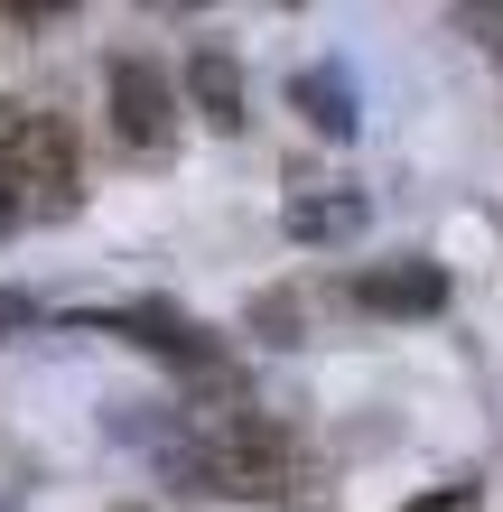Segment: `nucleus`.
Wrapping results in <instances>:
<instances>
[{
    "mask_svg": "<svg viewBox=\"0 0 503 512\" xmlns=\"http://www.w3.org/2000/svg\"><path fill=\"white\" fill-rule=\"evenodd\" d=\"M150 447L187 494H280L289 485V447L252 410H177Z\"/></svg>",
    "mask_w": 503,
    "mask_h": 512,
    "instance_id": "nucleus-1",
    "label": "nucleus"
},
{
    "mask_svg": "<svg viewBox=\"0 0 503 512\" xmlns=\"http://www.w3.org/2000/svg\"><path fill=\"white\" fill-rule=\"evenodd\" d=\"M75 205V140L56 112L0 103V224H47Z\"/></svg>",
    "mask_w": 503,
    "mask_h": 512,
    "instance_id": "nucleus-2",
    "label": "nucleus"
},
{
    "mask_svg": "<svg viewBox=\"0 0 503 512\" xmlns=\"http://www.w3.org/2000/svg\"><path fill=\"white\" fill-rule=\"evenodd\" d=\"M168 112H177V84L159 66H140V56H122V66H112V131H122L131 149H159Z\"/></svg>",
    "mask_w": 503,
    "mask_h": 512,
    "instance_id": "nucleus-3",
    "label": "nucleus"
},
{
    "mask_svg": "<svg viewBox=\"0 0 503 512\" xmlns=\"http://www.w3.org/2000/svg\"><path fill=\"white\" fill-rule=\"evenodd\" d=\"M280 224H289V243H354V233L373 224V205L354 187H289Z\"/></svg>",
    "mask_w": 503,
    "mask_h": 512,
    "instance_id": "nucleus-4",
    "label": "nucleus"
},
{
    "mask_svg": "<svg viewBox=\"0 0 503 512\" xmlns=\"http://www.w3.org/2000/svg\"><path fill=\"white\" fill-rule=\"evenodd\" d=\"M354 298H364L373 317H438V308H448V270H438V261L364 270V280H354Z\"/></svg>",
    "mask_w": 503,
    "mask_h": 512,
    "instance_id": "nucleus-5",
    "label": "nucleus"
},
{
    "mask_svg": "<svg viewBox=\"0 0 503 512\" xmlns=\"http://www.w3.org/2000/svg\"><path fill=\"white\" fill-rule=\"evenodd\" d=\"M94 326H112V336H131V345L168 354V364H215V345H205L187 317H168V308H131V317H94Z\"/></svg>",
    "mask_w": 503,
    "mask_h": 512,
    "instance_id": "nucleus-6",
    "label": "nucleus"
},
{
    "mask_svg": "<svg viewBox=\"0 0 503 512\" xmlns=\"http://www.w3.org/2000/svg\"><path fill=\"white\" fill-rule=\"evenodd\" d=\"M187 94H196V112H205L215 131H243V75H233L224 47H196V56H187Z\"/></svg>",
    "mask_w": 503,
    "mask_h": 512,
    "instance_id": "nucleus-7",
    "label": "nucleus"
},
{
    "mask_svg": "<svg viewBox=\"0 0 503 512\" xmlns=\"http://www.w3.org/2000/svg\"><path fill=\"white\" fill-rule=\"evenodd\" d=\"M299 112H308L327 140H345V131H354V75H345V66H308V75H299Z\"/></svg>",
    "mask_w": 503,
    "mask_h": 512,
    "instance_id": "nucleus-8",
    "label": "nucleus"
},
{
    "mask_svg": "<svg viewBox=\"0 0 503 512\" xmlns=\"http://www.w3.org/2000/svg\"><path fill=\"white\" fill-rule=\"evenodd\" d=\"M28 326H38V298H19V289H0V345H10V336H28Z\"/></svg>",
    "mask_w": 503,
    "mask_h": 512,
    "instance_id": "nucleus-9",
    "label": "nucleus"
},
{
    "mask_svg": "<svg viewBox=\"0 0 503 512\" xmlns=\"http://www.w3.org/2000/svg\"><path fill=\"white\" fill-rule=\"evenodd\" d=\"M410 512H457V494H429V503H410Z\"/></svg>",
    "mask_w": 503,
    "mask_h": 512,
    "instance_id": "nucleus-10",
    "label": "nucleus"
}]
</instances>
